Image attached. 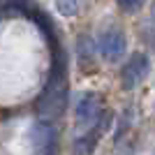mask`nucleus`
<instances>
[{"mask_svg":"<svg viewBox=\"0 0 155 155\" xmlns=\"http://www.w3.org/2000/svg\"><path fill=\"white\" fill-rule=\"evenodd\" d=\"M143 2L146 0H118V7L125 9V12H137V9H141Z\"/></svg>","mask_w":155,"mask_h":155,"instance_id":"obj_7","label":"nucleus"},{"mask_svg":"<svg viewBox=\"0 0 155 155\" xmlns=\"http://www.w3.org/2000/svg\"><path fill=\"white\" fill-rule=\"evenodd\" d=\"M97 51L102 53L107 60H120L125 53V37L120 30H104L97 39Z\"/></svg>","mask_w":155,"mask_h":155,"instance_id":"obj_2","label":"nucleus"},{"mask_svg":"<svg viewBox=\"0 0 155 155\" xmlns=\"http://www.w3.org/2000/svg\"><path fill=\"white\" fill-rule=\"evenodd\" d=\"M146 70H148V58H146L143 53H134V56L130 58V63L123 67V86L125 88H134L143 79Z\"/></svg>","mask_w":155,"mask_h":155,"instance_id":"obj_5","label":"nucleus"},{"mask_svg":"<svg viewBox=\"0 0 155 155\" xmlns=\"http://www.w3.org/2000/svg\"><path fill=\"white\" fill-rule=\"evenodd\" d=\"M100 109H102V97L97 95V93H86L81 100H79L77 104V123L84 125V127H88V125H93L97 120V116H100Z\"/></svg>","mask_w":155,"mask_h":155,"instance_id":"obj_3","label":"nucleus"},{"mask_svg":"<svg viewBox=\"0 0 155 155\" xmlns=\"http://www.w3.org/2000/svg\"><path fill=\"white\" fill-rule=\"evenodd\" d=\"M81 7V0H56V9L63 16H74Z\"/></svg>","mask_w":155,"mask_h":155,"instance_id":"obj_6","label":"nucleus"},{"mask_svg":"<svg viewBox=\"0 0 155 155\" xmlns=\"http://www.w3.org/2000/svg\"><path fill=\"white\" fill-rule=\"evenodd\" d=\"M67 104V56L53 42V65L42 95L37 97V114L44 120H56Z\"/></svg>","mask_w":155,"mask_h":155,"instance_id":"obj_1","label":"nucleus"},{"mask_svg":"<svg viewBox=\"0 0 155 155\" xmlns=\"http://www.w3.org/2000/svg\"><path fill=\"white\" fill-rule=\"evenodd\" d=\"M32 143L39 153H53L56 150V130L49 120H39L32 125Z\"/></svg>","mask_w":155,"mask_h":155,"instance_id":"obj_4","label":"nucleus"}]
</instances>
